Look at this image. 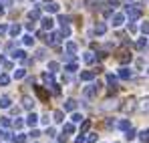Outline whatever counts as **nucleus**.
I'll return each mask as SVG.
<instances>
[{"mask_svg":"<svg viewBox=\"0 0 149 143\" xmlns=\"http://www.w3.org/2000/svg\"><path fill=\"white\" fill-rule=\"evenodd\" d=\"M22 77H24V69H18L14 73V79H22Z\"/></svg>","mask_w":149,"mask_h":143,"instance_id":"cd10ccee","label":"nucleus"},{"mask_svg":"<svg viewBox=\"0 0 149 143\" xmlns=\"http://www.w3.org/2000/svg\"><path fill=\"white\" fill-rule=\"evenodd\" d=\"M125 12H127V14H129V18H133V20L141 16V8H135L133 4H129V6H125Z\"/></svg>","mask_w":149,"mask_h":143,"instance_id":"f03ea898","label":"nucleus"},{"mask_svg":"<svg viewBox=\"0 0 149 143\" xmlns=\"http://www.w3.org/2000/svg\"><path fill=\"white\" fill-rule=\"evenodd\" d=\"M67 71H69V73H73V71H77V65H69V67H67Z\"/></svg>","mask_w":149,"mask_h":143,"instance_id":"a19ab883","label":"nucleus"},{"mask_svg":"<svg viewBox=\"0 0 149 143\" xmlns=\"http://www.w3.org/2000/svg\"><path fill=\"white\" fill-rule=\"evenodd\" d=\"M121 63H131V54L123 52V57H121Z\"/></svg>","mask_w":149,"mask_h":143,"instance_id":"c85d7f7f","label":"nucleus"},{"mask_svg":"<svg viewBox=\"0 0 149 143\" xmlns=\"http://www.w3.org/2000/svg\"><path fill=\"white\" fill-rule=\"evenodd\" d=\"M67 50H69V52H74V50H77V45H74V43H69V45H67Z\"/></svg>","mask_w":149,"mask_h":143,"instance_id":"7c9ffc66","label":"nucleus"},{"mask_svg":"<svg viewBox=\"0 0 149 143\" xmlns=\"http://www.w3.org/2000/svg\"><path fill=\"white\" fill-rule=\"evenodd\" d=\"M147 73H149V71H147Z\"/></svg>","mask_w":149,"mask_h":143,"instance_id":"49530a36","label":"nucleus"},{"mask_svg":"<svg viewBox=\"0 0 149 143\" xmlns=\"http://www.w3.org/2000/svg\"><path fill=\"white\" fill-rule=\"evenodd\" d=\"M137 107H139V111H145V113H147V111H149V97L141 99V103H139Z\"/></svg>","mask_w":149,"mask_h":143,"instance_id":"39448f33","label":"nucleus"},{"mask_svg":"<svg viewBox=\"0 0 149 143\" xmlns=\"http://www.w3.org/2000/svg\"><path fill=\"white\" fill-rule=\"evenodd\" d=\"M101 85L97 83V85H89V87H85V91H83V95L87 97V99H91V97H95L97 93H99Z\"/></svg>","mask_w":149,"mask_h":143,"instance_id":"f257e3e1","label":"nucleus"},{"mask_svg":"<svg viewBox=\"0 0 149 143\" xmlns=\"http://www.w3.org/2000/svg\"><path fill=\"white\" fill-rule=\"evenodd\" d=\"M125 137H127V139H133V137H135V131H133V129H127V135H125Z\"/></svg>","mask_w":149,"mask_h":143,"instance_id":"72a5a7b5","label":"nucleus"},{"mask_svg":"<svg viewBox=\"0 0 149 143\" xmlns=\"http://www.w3.org/2000/svg\"><path fill=\"white\" fill-rule=\"evenodd\" d=\"M28 16H30L32 20H36V18L40 16V12H38V8H34V10H30V14H28Z\"/></svg>","mask_w":149,"mask_h":143,"instance_id":"412c9836","label":"nucleus"},{"mask_svg":"<svg viewBox=\"0 0 149 143\" xmlns=\"http://www.w3.org/2000/svg\"><path fill=\"white\" fill-rule=\"evenodd\" d=\"M8 81H10V79H8L6 75H0V85H8Z\"/></svg>","mask_w":149,"mask_h":143,"instance_id":"c756f323","label":"nucleus"},{"mask_svg":"<svg viewBox=\"0 0 149 143\" xmlns=\"http://www.w3.org/2000/svg\"><path fill=\"white\" fill-rule=\"evenodd\" d=\"M73 121L74 123H81V121H83V115H81V113H73Z\"/></svg>","mask_w":149,"mask_h":143,"instance_id":"393cba45","label":"nucleus"},{"mask_svg":"<svg viewBox=\"0 0 149 143\" xmlns=\"http://www.w3.org/2000/svg\"><path fill=\"white\" fill-rule=\"evenodd\" d=\"M91 127V121H83V127H81V131H87Z\"/></svg>","mask_w":149,"mask_h":143,"instance_id":"473e14b6","label":"nucleus"},{"mask_svg":"<svg viewBox=\"0 0 149 143\" xmlns=\"http://www.w3.org/2000/svg\"><path fill=\"white\" fill-rule=\"evenodd\" d=\"M119 77H121V79H131L133 73H131V69H121V71H119Z\"/></svg>","mask_w":149,"mask_h":143,"instance_id":"0eeeda50","label":"nucleus"},{"mask_svg":"<svg viewBox=\"0 0 149 143\" xmlns=\"http://www.w3.org/2000/svg\"><path fill=\"white\" fill-rule=\"evenodd\" d=\"M87 143H97V135H95V133H91V135H89V139H87Z\"/></svg>","mask_w":149,"mask_h":143,"instance_id":"2f4dec72","label":"nucleus"},{"mask_svg":"<svg viewBox=\"0 0 149 143\" xmlns=\"http://www.w3.org/2000/svg\"><path fill=\"white\" fill-rule=\"evenodd\" d=\"M45 10H47V12H58V4H56V2H50V4L45 6Z\"/></svg>","mask_w":149,"mask_h":143,"instance_id":"6e6552de","label":"nucleus"},{"mask_svg":"<svg viewBox=\"0 0 149 143\" xmlns=\"http://www.w3.org/2000/svg\"><path fill=\"white\" fill-rule=\"evenodd\" d=\"M145 45H147V38H139L137 40V48H143Z\"/></svg>","mask_w":149,"mask_h":143,"instance_id":"a878e982","label":"nucleus"},{"mask_svg":"<svg viewBox=\"0 0 149 143\" xmlns=\"http://www.w3.org/2000/svg\"><path fill=\"white\" fill-rule=\"evenodd\" d=\"M139 139H141V141H145V143L149 141V129H143V131L139 133Z\"/></svg>","mask_w":149,"mask_h":143,"instance_id":"f8f14e48","label":"nucleus"},{"mask_svg":"<svg viewBox=\"0 0 149 143\" xmlns=\"http://www.w3.org/2000/svg\"><path fill=\"white\" fill-rule=\"evenodd\" d=\"M12 57H14V59H24L26 52H24V50H14V52H12Z\"/></svg>","mask_w":149,"mask_h":143,"instance_id":"aec40b11","label":"nucleus"},{"mask_svg":"<svg viewBox=\"0 0 149 143\" xmlns=\"http://www.w3.org/2000/svg\"><path fill=\"white\" fill-rule=\"evenodd\" d=\"M105 30H107L105 24H97V26H95V32H97V34H105Z\"/></svg>","mask_w":149,"mask_h":143,"instance_id":"dca6fc26","label":"nucleus"},{"mask_svg":"<svg viewBox=\"0 0 149 143\" xmlns=\"http://www.w3.org/2000/svg\"><path fill=\"white\" fill-rule=\"evenodd\" d=\"M77 143H85V137L81 135V137H77Z\"/></svg>","mask_w":149,"mask_h":143,"instance_id":"37998d69","label":"nucleus"},{"mask_svg":"<svg viewBox=\"0 0 149 143\" xmlns=\"http://www.w3.org/2000/svg\"><path fill=\"white\" fill-rule=\"evenodd\" d=\"M49 69H50V71H52V73H54V71H56V69H58V65H56V63H50V65H49Z\"/></svg>","mask_w":149,"mask_h":143,"instance_id":"4c0bfd02","label":"nucleus"},{"mask_svg":"<svg viewBox=\"0 0 149 143\" xmlns=\"http://www.w3.org/2000/svg\"><path fill=\"white\" fill-rule=\"evenodd\" d=\"M22 105H24L26 109H32V105H34V101H32L30 97H24V99H22Z\"/></svg>","mask_w":149,"mask_h":143,"instance_id":"9b49d317","label":"nucleus"},{"mask_svg":"<svg viewBox=\"0 0 149 143\" xmlns=\"http://www.w3.org/2000/svg\"><path fill=\"white\" fill-rule=\"evenodd\" d=\"M20 30H22V28H20L18 24H14V26H10V34H12V36H16V34H20Z\"/></svg>","mask_w":149,"mask_h":143,"instance_id":"2eb2a0df","label":"nucleus"},{"mask_svg":"<svg viewBox=\"0 0 149 143\" xmlns=\"http://www.w3.org/2000/svg\"><path fill=\"white\" fill-rule=\"evenodd\" d=\"M95 77V73H91V71H85V73H81V81H91Z\"/></svg>","mask_w":149,"mask_h":143,"instance_id":"1a4fd4ad","label":"nucleus"},{"mask_svg":"<svg viewBox=\"0 0 149 143\" xmlns=\"http://www.w3.org/2000/svg\"><path fill=\"white\" fill-rule=\"evenodd\" d=\"M85 63H89V65L95 63V54H93V52H87V54H85Z\"/></svg>","mask_w":149,"mask_h":143,"instance_id":"f3484780","label":"nucleus"},{"mask_svg":"<svg viewBox=\"0 0 149 143\" xmlns=\"http://www.w3.org/2000/svg\"><path fill=\"white\" fill-rule=\"evenodd\" d=\"M6 30H8V26H6V24H0V36L6 34Z\"/></svg>","mask_w":149,"mask_h":143,"instance_id":"e433bc0d","label":"nucleus"},{"mask_svg":"<svg viewBox=\"0 0 149 143\" xmlns=\"http://www.w3.org/2000/svg\"><path fill=\"white\" fill-rule=\"evenodd\" d=\"M115 107H117V103H115V101H107L101 109H115Z\"/></svg>","mask_w":149,"mask_h":143,"instance_id":"a211bd4d","label":"nucleus"},{"mask_svg":"<svg viewBox=\"0 0 149 143\" xmlns=\"http://www.w3.org/2000/svg\"><path fill=\"white\" fill-rule=\"evenodd\" d=\"M36 121H38V117H36L34 113H30V115H28V119H26V123H28V125H36Z\"/></svg>","mask_w":149,"mask_h":143,"instance_id":"4468645a","label":"nucleus"},{"mask_svg":"<svg viewBox=\"0 0 149 143\" xmlns=\"http://www.w3.org/2000/svg\"><path fill=\"white\" fill-rule=\"evenodd\" d=\"M42 79H45V83H47V85L52 83V75H42Z\"/></svg>","mask_w":149,"mask_h":143,"instance_id":"c9c22d12","label":"nucleus"},{"mask_svg":"<svg viewBox=\"0 0 149 143\" xmlns=\"http://www.w3.org/2000/svg\"><path fill=\"white\" fill-rule=\"evenodd\" d=\"M2 125L8 127V125H10V119H8V117H2Z\"/></svg>","mask_w":149,"mask_h":143,"instance_id":"58836bf2","label":"nucleus"},{"mask_svg":"<svg viewBox=\"0 0 149 143\" xmlns=\"http://www.w3.org/2000/svg\"><path fill=\"white\" fill-rule=\"evenodd\" d=\"M14 141H16V143H24V141H26V137L22 135V133H18V135L14 137Z\"/></svg>","mask_w":149,"mask_h":143,"instance_id":"b1692460","label":"nucleus"},{"mask_svg":"<svg viewBox=\"0 0 149 143\" xmlns=\"http://www.w3.org/2000/svg\"><path fill=\"white\" fill-rule=\"evenodd\" d=\"M65 109H67V111H74V109H77V101H74V99H69V101L65 103Z\"/></svg>","mask_w":149,"mask_h":143,"instance_id":"423d86ee","label":"nucleus"},{"mask_svg":"<svg viewBox=\"0 0 149 143\" xmlns=\"http://www.w3.org/2000/svg\"><path fill=\"white\" fill-rule=\"evenodd\" d=\"M133 109H135V101H133V99H127L125 105H123V111H125V113H129V111H133Z\"/></svg>","mask_w":149,"mask_h":143,"instance_id":"20e7f679","label":"nucleus"},{"mask_svg":"<svg viewBox=\"0 0 149 143\" xmlns=\"http://www.w3.org/2000/svg\"><path fill=\"white\" fill-rule=\"evenodd\" d=\"M32 43H34V38H32V36H24V45H28V47H30Z\"/></svg>","mask_w":149,"mask_h":143,"instance_id":"f704fd0d","label":"nucleus"},{"mask_svg":"<svg viewBox=\"0 0 149 143\" xmlns=\"http://www.w3.org/2000/svg\"><path fill=\"white\" fill-rule=\"evenodd\" d=\"M2 12H4V8H2V6H0V14H2Z\"/></svg>","mask_w":149,"mask_h":143,"instance_id":"a18cd8bd","label":"nucleus"},{"mask_svg":"<svg viewBox=\"0 0 149 143\" xmlns=\"http://www.w3.org/2000/svg\"><path fill=\"white\" fill-rule=\"evenodd\" d=\"M42 26L45 28H52V18H42Z\"/></svg>","mask_w":149,"mask_h":143,"instance_id":"5701e85b","label":"nucleus"},{"mask_svg":"<svg viewBox=\"0 0 149 143\" xmlns=\"http://www.w3.org/2000/svg\"><path fill=\"white\" fill-rule=\"evenodd\" d=\"M141 30H143V32H149V24H147V22L141 24Z\"/></svg>","mask_w":149,"mask_h":143,"instance_id":"79ce46f5","label":"nucleus"},{"mask_svg":"<svg viewBox=\"0 0 149 143\" xmlns=\"http://www.w3.org/2000/svg\"><path fill=\"white\" fill-rule=\"evenodd\" d=\"M123 22H125V14H121V12L113 14V26H121Z\"/></svg>","mask_w":149,"mask_h":143,"instance_id":"7ed1b4c3","label":"nucleus"},{"mask_svg":"<svg viewBox=\"0 0 149 143\" xmlns=\"http://www.w3.org/2000/svg\"><path fill=\"white\" fill-rule=\"evenodd\" d=\"M129 127H131V125H129V121H127V119L119 121V129H123V131H127V129H129Z\"/></svg>","mask_w":149,"mask_h":143,"instance_id":"6ab92c4d","label":"nucleus"},{"mask_svg":"<svg viewBox=\"0 0 149 143\" xmlns=\"http://www.w3.org/2000/svg\"><path fill=\"white\" fill-rule=\"evenodd\" d=\"M73 131H74V125L67 123V125H65V133H73Z\"/></svg>","mask_w":149,"mask_h":143,"instance_id":"bb28decb","label":"nucleus"},{"mask_svg":"<svg viewBox=\"0 0 149 143\" xmlns=\"http://www.w3.org/2000/svg\"><path fill=\"white\" fill-rule=\"evenodd\" d=\"M54 121H56V123H63V121H65V113H63V111H56V113H54Z\"/></svg>","mask_w":149,"mask_h":143,"instance_id":"ddd939ff","label":"nucleus"},{"mask_svg":"<svg viewBox=\"0 0 149 143\" xmlns=\"http://www.w3.org/2000/svg\"><path fill=\"white\" fill-rule=\"evenodd\" d=\"M0 139H8V133H6V131H2V129H0Z\"/></svg>","mask_w":149,"mask_h":143,"instance_id":"ea45409f","label":"nucleus"},{"mask_svg":"<svg viewBox=\"0 0 149 143\" xmlns=\"http://www.w3.org/2000/svg\"><path fill=\"white\" fill-rule=\"evenodd\" d=\"M2 4L4 6H10V0H2Z\"/></svg>","mask_w":149,"mask_h":143,"instance_id":"c03bdc74","label":"nucleus"},{"mask_svg":"<svg viewBox=\"0 0 149 143\" xmlns=\"http://www.w3.org/2000/svg\"><path fill=\"white\" fill-rule=\"evenodd\" d=\"M0 107H2V109H8V107H10V99H8V97H0Z\"/></svg>","mask_w":149,"mask_h":143,"instance_id":"9d476101","label":"nucleus"},{"mask_svg":"<svg viewBox=\"0 0 149 143\" xmlns=\"http://www.w3.org/2000/svg\"><path fill=\"white\" fill-rule=\"evenodd\" d=\"M58 40H61V34H56V32H54V34L50 36V45H58Z\"/></svg>","mask_w":149,"mask_h":143,"instance_id":"4be33fe9","label":"nucleus"}]
</instances>
